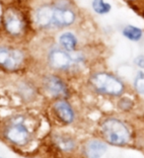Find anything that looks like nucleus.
<instances>
[{
  "mask_svg": "<svg viewBox=\"0 0 144 158\" xmlns=\"http://www.w3.org/2000/svg\"><path fill=\"white\" fill-rule=\"evenodd\" d=\"M76 15L72 9L54 5H43L36 11L35 20L39 28L68 27L75 22Z\"/></svg>",
  "mask_w": 144,
  "mask_h": 158,
  "instance_id": "obj_1",
  "label": "nucleus"
},
{
  "mask_svg": "<svg viewBox=\"0 0 144 158\" xmlns=\"http://www.w3.org/2000/svg\"><path fill=\"white\" fill-rule=\"evenodd\" d=\"M101 133L109 144L125 146L130 141L131 133L126 123L117 118H108L101 123Z\"/></svg>",
  "mask_w": 144,
  "mask_h": 158,
  "instance_id": "obj_2",
  "label": "nucleus"
},
{
  "mask_svg": "<svg viewBox=\"0 0 144 158\" xmlns=\"http://www.w3.org/2000/svg\"><path fill=\"white\" fill-rule=\"evenodd\" d=\"M90 84L97 93L110 97H121L125 91L121 79L109 72H97L90 77Z\"/></svg>",
  "mask_w": 144,
  "mask_h": 158,
  "instance_id": "obj_3",
  "label": "nucleus"
},
{
  "mask_svg": "<svg viewBox=\"0 0 144 158\" xmlns=\"http://www.w3.org/2000/svg\"><path fill=\"white\" fill-rule=\"evenodd\" d=\"M32 131L22 117L14 118L3 130V136L8 142L19 147L26 146L32 140Z\"/></svg>",
  "mask_w": 144,
  "mask_h": 158,
  "instance_id": "obj_4",
  "label": "nucleus"
},
{
  "mask_svg": "<svg viewBox=\"0 0 144 158\" xmlns=\"http://www.w3.org/2000/svg\"><path fill=\"white\" fill-rule=\"evenodd\" d=\"M48 63L52 68L57 70H67L74 64H78L83 61V56L81 53L67 52L61 48H52L48 53Z\"/></svg>",
  "mask_w": 144,
  "mask_h": 158,
  "instance_id": "obj_5",
  "label": "nucleus"
},
{
  "mask_svg": "<svg viewBox=\"0 0 144 158\" xmlns=\"http://www.w3.org/2000/svg\"><path fill=\"white\" fill-rule=\"evenodd\" d=\"M3 27L8 35L12 37L21 36L25 29V21L17 10L9 8L3 14Z\"/></svg>",
  "mask_w": 144,
  "mask_h": 158,
  "instance_id": "obj_6",
  "label": "nucleus"
},
{
  "mask_svg": "<svg viewBox=\"0 0 144 158\" xmlns=\"http://www.w3.org/2000/svg\"><path fill=\"white\" fill-rule=\"evenodd\" d=\"M24 61V54L18 48L0 46V66L9 71L17 70Z\"/></svg>",
  "mask_w": 144,
  "mask_h": 158,
  "instance_id": "obj_7",
  "label": "nucleus"
},
{
  "mask_svg": "<svg viewBox=\"0 0 144 158\" xmlns=\"http://www.w3.org/2000/svg\"><path fill=\"white\" fill-rule=\"evenodd\" d=\"M43 86L46 91L52 97L64 99L69 94L66 84L56 75H47L44 77Z\"/></svg>",
  "mask_w": 144,
  "mask_h": 158,
  "instance_id": "obj_8",
  "label": "nucleus"
},
{
  "mask_svg": "<svg viewBox=\"0 0 144 158\" xmlns=\"http://www.w3.org/2000/svg\"><path fill=\"white\" fill-rule=\"evenodd\" d=\"M53 112L57 120L64 123V125H70L74 122L75 113L72 109L71 105L64 99H59L53 104Z\"/></svg>",
  "mask_w": 144,
  "mask_h": 158,
  "instance_id": "obj_9",
  "label": "nucleus"
},
{
  "mask_svg": "<svg viewBox=\"0 0 144 158\" xmlns=\"http://www.w3.org/2000/svg\"><path fill=\"white\" fill-rule=\"evenodd\" d=\"M108 145L100 139H91L84 146V153L87 158H101L107 152Z\"/></svg>",
  "mask_w": 144,
  "mask_h": 158,
  "instance_id": "obj_10",
  "label": "nucleus"
},
{
  "mask_svg": "<svg viewBox=\"0 0 144 158\" xmlns=\"http://www.w3.org/2000/svg\"><path fill=\"white\" fill-rule=\"evenodd\" d=\"M52 141L57 149L62 152H72L76 147L75 140L70 135H63V133L54 135Z\"/></svg>",
  "mask_w": 144,
  "mask_h": 158,
  "instance_id": "obj_11",
  "label": "nucleus"
},
{
  "mask_svg": "<svg viewBox=\"0 0 144 158\" xmlns=\"http://www.w3.org/2000/svg\"><path fill=\"white\" fill-rule=\"evenodd\" d=\"M121 34L128 41L137 43L143 39L144 31L142 28L134 26V25H126L125 27L122 28Z\"/></svg>",
  "mask_w": 144,
  "mask_h": 158,
  "instance_id": "obj_12",
  "label": "nucleus"
},
{
  "mask_svg": "<svg viewBox=\"0 0 144 158\" xmlns=\"http://www.w3.org/2000/svg\"><path fill=\"white\" fill-rule=\"evenodd\" d=\"M77 38L70 32H65L59 37V44L67 52H74L77 47Z\"/></svg>",
  "mask_w": 144,
  "mask_h": 158,
  "instance_id": "obj_13",
  "label": "nucleus"
},
{
  "mask_svg": "<svg viewBox=\"0 0 144 158\" xmlns=\"http://www.w3.org/2000/svg\"><path fill=\"white\" fill-rule=\"evenodd\" d=\"M92 8L99 15H106L111 12L112 5L106 0H93Z\"/></svg>",
  "mask_w": 144,
  "mask_h": 158,
  "instance_id": "obj_14",
  "label": "nucleus"
},
{
  "mask_svg": "<svg viewBox=\"0 0 144 158\" xmlns=\"http://www.w3.org/2000/svg\"><path fill=\"white\" fill-rule=\"evenodd\" d=\"M133 89L134 91L144 96V70H138L133 78Z\"/></svg>",
  "mask_w": 144,
  "mask_h": 158,
  "instance_id": "obj_15",
  "label": "nucleus"
},
{
  "mask_svg": "<svg viewBox=\"0 0 144 158\" xmlns=\"http://www.w3.org/2000/svg\"><path fill=\"white\" fill-rule=\"evenodd\" d=\"M118 108L121 109V111H125V112H127V111H130L131 109L133 108V105H134V103L131 100L130 98H127V97H123L121 98L120 101H118Z\"/></svg>",
  "mask_w": 144,
  "mask_h": 158,
  "instance_id": "obj_16",
  "label": "nucleus"
},
{
  "mask_svg": "<svg viewBox=\"0 0 144 158\" xmlns=\"http://www.w3.org/2000/svg\"><path fill=\"white\" fill-rule=\"evenodd\" d=\"M133 63L141 70H144V54H139V56H135L133 59Z\"/></svg>",
  "mask_w": 144,
  "mask_h": 158,
  "instance_id": "obj_17",
  "label": "nucleus"
},
{
  "mask_svg": "<svg viewBox=\"0 0 144 158\" xmlns=\"http://www.w3.org/2000/svg\"><path fill=\"white\" fill-rule=\"evenodd\" d=\"M130 2H137V1H140V0H127Z\"/></svg>",
  "mask_w": 144,
  "mask_h": 158,
  "instance_id": "obj_18",
  "label": "nucleus"
},
{
  "mask_svg": "<svg viewBox=\"0 0 144 158\" xmlns=\"http://www.w3.org/2000/svg\"><path fill=\"white\" fill-rule=\"evenodd\" d=\"M0 158H1V157H0Z\"/></svg>",
  "mask_w": 144,
  "mask_h": 158,
  "instance_id": "obj_19",
  "label": "nucleus"
}]
</instances>
